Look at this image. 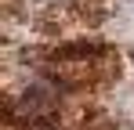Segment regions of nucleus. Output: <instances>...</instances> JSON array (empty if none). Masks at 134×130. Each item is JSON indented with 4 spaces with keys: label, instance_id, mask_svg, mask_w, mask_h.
Returning a JSON list of instances; mask_svg holds the SVG:
<instances>
[{
    "label": "nucleus",
    "instance_id": "nucleus-1",
    "mask_svg": "<svg viewBox=\"0 0 134 130\" xmlns=\"http://www.w3.org/2000/svg\"><path fill=\"white\" fill-rule=\"evenodd\" d=\"M58 108V90L51 83H33L22 90V98H18V112H22L25 119H44Z\"/></svg>",
    "mask_w": 134,
    "mask_h": 130
}]
</instances>
